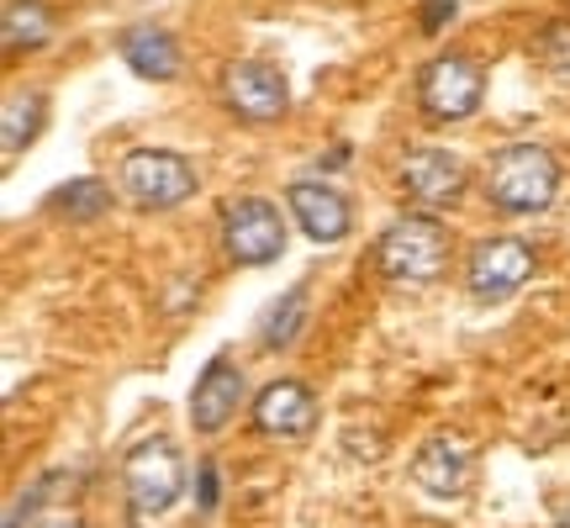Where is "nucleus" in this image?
<instances>
[{"mask_svg": "<svg viewBox=\"0 0 570 528\" xmlns=\"http://www.w3.org/2000/svg\"><path fill=\"white\" fill-rule=\"evenodd\" d=\"M465 281L475 302H512L523 285L533 281V248L512 233H491L470 248Z\"/></svg>", "mask_w": 570, "mask_h": 528, "instance_id": "nucleus-6", "label": "nucleus"}, {"mask_svg": "<svg viewBox=\"0 0 570 528\" xmlns=\"http://www.w3.org/2000/svg\"><path fill=\"white\" fill-rule=\"evenodd\" d=\"M412 481L428 491V497H460L475 481V454L460 433H433L417 454H412Z\"/></svg>", "mask_w": 570, "mask_h": 528, "instance_id": "nucleus-10", "label": "nucleus"}, {"mask_svg": "<svg viewBox=\"0 0 570 528\" xmlns=\"http://www.w3.org/2000/svg\"><path fill=\"white\" fill-rule=\"evenodd\" d=\"M202 508H217V470L202 466Z\"/></svg>", "mask_w": 570, "mask_h": 528, "instance_id": "nucleus-20", "label": "nucleus"}, {"mask_svg": "<svg viewBox=\"0 0 570 528\" xmlns=\"http://www.w3.org/2000/svg\"><path fill=\"white\" fill-rule=\"evenodd\" d=\"M487 96V75L470 53H439L417 80V101L433 123H465L475 117V106Z\"/></svg>", "mask_w": 570, "mask_h": 528, "instance_id": "nucleus-5", "label": "nucleus"}, {"mask_svg": "<svg viewBox=\"0 0 570 528\" xmlns=\"http://www.w3.org/2000/svg\"><path fill=\"white\" fill-rule=\"evenodd\" d=\"M122 59L132 63V75H142V80H175L180 48H175V38L159 32V27H132L122 38Z\"/></svg>", "mask_w": 570, "mask_h": 528, "instance_id": "nucleus-14", "label": "nucleus"}, {"mask_svg": "<svg viewBox=\"0 0 570 528\" xmlns=\"http://www.w3.org/2000/svg\"><path fill=\"white\" fill-rule=\"evenodd\" d=\"M0 32H6V48H11V53H21V48H42V42L53 38V11H48L42 0H6Z\"/></svg>", "mask_w": 570, "mask_h": 528, "instance_id": "nucleus-16", "label": "nucleus"}, {"mask_svg": "<svg viewBox=\"0 0 570 528\" xmlns=\"http://www.w3.org/2000/svg\"><path fill=\"white\" fill-rule=\"evenodd\" d=\"M560 190V164H554L550 148L539 143H508L491 154L487 169V202L508 217H533L544 212Z\"/></svg>", "mask_w": 570, "mask_h": 528, "instance_id": "nucleus-1", "label": "nucleus"}, {"mask_svg": "<svg viewBox=\"0 0 570 528\" xmlns=\"http://www.w3.org/2000/svg\"><path fill=\"white\" fill-rule=\"evenodd\" d=\"M244 407V370L233 365L227 354H217L212 365L202 370V381L190 391V428L196 433H223Z\"/></svg>", "mask_w": 570, "mask_h": 528, "instance_id": "nucleus-11", "label": "nucleus"}, {"mask_svg": "<svg viewBox=\"0 0 570 528\" xmlns=\"http://www.w3.org/2000/svg\"><path fill=\"white\" fill-rule=\"evenodd\" d=\"M285 206H291V217L302 223V233L312 244H338V238H348V227H354L348 202L323 180H296L285 190Z\"/></svg>", "mask_w": 570, "mask_h": 528, "instance_id": "nucleus-12", "label": "nucleus"}, {"mask_svg": "<svg viewBox=\"0 0 570 528\" xmlns=\"http://www.w3.org/2000/svg\"><path fill=\"white\" fill-rule=\"evenodd\" d=\"M449 11H454V0H433V6L423 11V27H439V21H444Z\"/></svg>", "mask_w": 570, "mask_h": 528, "instance_id": "nucleus-21", "label": "nucleus"}, {"mask_svg": "<svg viewBox=\"0 0 570 528\" xmlns=\"http://www.w3.org/2000/svg\"><path fill=\"white\" fill-rule=\"evenodd\" d=\"M122 487H127V508L132 524L164 518V512L180 502L185 491V460L169 439H142L132 454L122 460Z\"/></svg>", "mask_w": 570, "mask_h": 528, "instance_id": "nucleus-3", "label": "nucleus"}, {"mask_svg": "<svg viewBox=\"0 0 570 528\" xmlns=\"http://www.w3.org/2000/svg\"><path fill=\"white\" fill-rule=\"evenodd\" d=\"M122 190L148 212H169L196 196V164L175 148H132L122 159Z\"/></svg>", "mask_w": 570, "mask_h": 528, "instance_id": "nucleus-4", "label": "nucleus"}, {"mask_svg": "<svg viewBox=\"0 0 570 528\" xmlns=\"http://www.w3.org/2000/svg\"><path fill=\"white\" fill-rule=\"evenodd\" d=\"M449 260V233L439 217H396V223L381 233L375 244V270L386 275L391 285H428L444 275Z\"/></svg>", "mask_w": 570, "mask_h": 528, "instance_id": "nucleus-2", "label": "nucleus"}, {"mask_svg": "<svg viewBox=\"0 0 570 528\" xmlns=\"http://www.w3.org/2000/svg\"><path fill=\"white\" fill-rule=\"evenodd\" d=\"M42 111H48V101L38 90H11L6 96V117H0V154L6 159H17L21 148L42 133Z\"/></svg>", "mask_w": 570, "mask_h": 528, "instance_id": "nucleus-15", "label": "nucleus"}, {"mask_svg": "<svg viewBox=\"0 0 570 528\" xmlns=\"http://www.w3.org/2000/svg\"><path fill=\"white\" fill-rule=\"evenodd\" d=\"M402 185H407L412 202H423L428 212H444V206H454L460 196H465L470 169L454 148H433V143H423V148H412L407 159H402Z\"/></svg>", "mask_w": 570, "mask_h": 528, "instance_id": "nucleus-9", "label": "nucleus"}, {"mask_svg": "<svg viewBox=\"0 0 570 528\" xmlns=\"http://www.w3.org/2000/svg\"><path fill=\"white\" fill-rule=\"evenodd\" d=\"M223 101L244 123H275L285 106H291V85H285V75L275 63L238 59V63H227V75H223Z\"/></svg>", "mask_w": 570, "mask_h": 528, "instance_id": "nucleus-8", "label": "nucleus"}, {"mask_svg": "<svg viewBox=\"0 0 570 528\" xmlns=\"http://www.w3.org/2000/svg\"><path fill=\"white\" fill-rule=\"evenodd\" d=\"M223 244H227V260L233 264L259 270V264L285 254V217L265 196H244V202H233L223 212Z\"/></svg>", "mask_w": 570, "mask_h": 528, "instance_id": "nucleus-7", "label": "nucleus"}, {"mask_svg": "<svg viewBox=\"0 0 570 528\" xmlns=\"http://www.w3.org/2000/svg\"><path fill=\"white\" fill-rule=\"evenodd\" d=\"M254 428L265 439H306L317 428V397L302 381H275L254 397Z\"/></svg>", "mask_w": 570, "mask_h": 528, "instance_id": "nucleus-13", "label": "nucleus"}, {"mask_svg": "<svg viewBox=\"0 0 570 528\" xmlns=\"http://www.w3.org/2000/svg\"><path fill=\"white\" fill-rule=\"evenodd\" d=\"M27 528H85L80 512H69V508H53V512H38Z\"/></svg>", "mask_w": 570, "mask_h": 528, "instance_id": "nucleus-19", "label": "nucleus"}, {"mask_svg": "<svg viewBox=\"0 0 570 528\" xmlns=\"http://www.w3.org/2000/svg\"><path fill=\"white\" fill-rule=\"evenodd\" d=\"M48 202H53V212L69 217V223H90V217H101L106 206H111V190H106L101 180H69V185H59Z\"/></svg>", "mask_w": 570, "mask_h": 528, "instance_id": "nucleus-18", "label": "nucleus"}, {"mask_svg": "<svg viewBox=\"0 0 570 528\" xmlns=\"http://www.w3.org/2000/svg\"><path fill=\"white\" fill-rule=\"evenodd\" d=\"M302 327H306V281H296L281 302L265 312V323H259V344L281 354V349H291L296 339H302Z\"/></svg>", "mask_w": 570, "mask_h": 528, "instance_id": "nucleus-17", "label": "nucleus"}]
</instances>
